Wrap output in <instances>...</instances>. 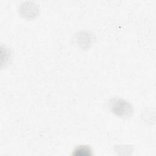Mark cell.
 <instances>
[{
    "mask_svg": "<svg viewBox=\"0 0 156 156\" xmlns=\"http://www.w3.org/2000/svg\"><path fill=\"white\" fill-rule=\"evenodd\" d=\"M112 110L118 115L121 116H128L132 112L131 105L126 101L121 99H113L110 102Z\"/></svg>",
    "mask_w": 156,
    "mask_h": 156,
    "instance_id": "6da1fadb",
    "label": "cell"
},
{
    "mask_svg": "<svg viewBox=\"0 0 156 156\" xmlns=\"http://www.w3.org/2000/svg\"><path fill=\"white\" fill-rule=\"evenodd\" d=\"M74 152L73 154L74 155H80V156H86V155H91V149L88 146L81 145L79 146L76 148L74 151Z\"/></svg>",
    "mask_w": 156,
    "mask_h": 156,
    "instance_id": "7a4b0ae2",
    "label": "cell"
}]
</instances>
